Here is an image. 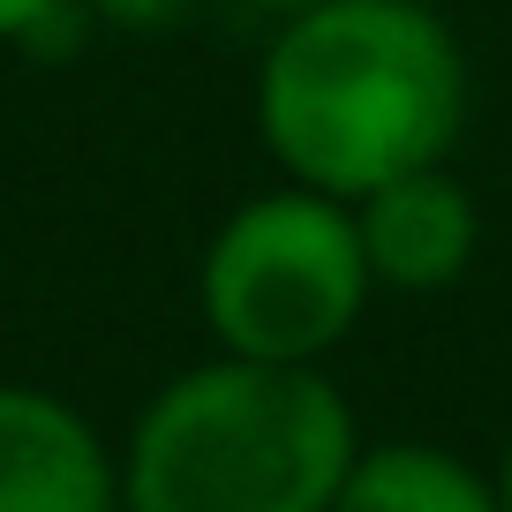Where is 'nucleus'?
I'll return each mask as SVG.
<instances>
[{"label":"nucleus","instance_id":"nucleus-5","mask_svg":"<svg viewBox=\"0 0 512 512\" xmlns=\"http://www.w3.org/2000/svg\"><path fill=\"white\" fill-rule=\"evenodd\" d=\"M354 226H362L377 287H392V294L460 287L467 264H475V241H482V211L467 196V181L445 174V159L415 166V174H392L369 196H354Z\"/></svg>","mask_w":512,"mask_h":512},{"label":"nucleus","instance_id":"nucleus-1","mask_svg":"<svg viewBox=\"0 0 512 512\" xmlns=\"http://www.w3.org/2000/svg\"><path fill=\"white\" fill-rule=\"evenodd\" d=\"M467 121V61L422 0H317L279 23L256 68V136L324 196L437 166Z\"/></svg>","mask_w":512,"mask_h":512},{"label":"nucleus","instance_id":"nucleus-7","mask_svg":"<svg viewBox=\"0 0 512 512\" xmlns=\"http://www.w3.org/2000/svg\"><path fill=\"white\" fill-rule=\"evenodd\" d=\"M83 8H91L98 23H113V31H136V38H151V31L189 16V0H83Z\"/></svg>","mask_w":512,"mask_h":512},{"label":"nucleus","instance_id":"nucleus-3","mask_svg":"<svg viewBox=\"0 0 512 512\" xmlns=\"http://www.w3.org/2000/svg\"><path fill=\"white\" fill-rule=\"evenodd\" d=\"M369 249L347 196H324L309 181L264 189L219 219L204 249L196 302L226 354L256 362H324L369 309Z\"/></svg>","mask_w":512,"mask_h":512},{"label":"nucleus","instance_id":"nucleus-4","mask_svg":"<svg viewBox=\"0 0 512 512\" xmlns=\"http://www.w3.org/2000/svg\"><path fill=\"white\" fill-rule=\"evenodd\" d=\"M121 460L46 384H0V512H121Z\"/></svg>","mask_w":512,"mask_h":512},{"label":"nucleus","instance_id":"nucleus-9","mask_svg":"<svg viewBox=\"0 0 512 512\" xmlns=\"http://www.w3.org/2000/svg\"><path fill=\"white\" fill-rule=\"evenodd\" d=\"M249 8H272V16H302V8H317V0H249Z\"/></svg>","mask_w":512,"mask_h":512},{"label":"nucleus","instance_id":"nucleus-6","mask_svg":"<svg viewBox=\"0 0 512 512\" xmlns=\"http://www.w3.org/2000/svg\"><path fill=\"white\" fill-rule=\"evenodd\" d=\"M332 512H505V490L482 467H467L460 452L392 437V445L354 452Z\"/></svg>","mask_w":512,"mask_h":512},{"label":"nucleus","instance_id":"nucleus-8","mask_svg":"<svg viewBox=\"0 0 512 512\" xmlns=\"http://www.w3.org/2000/svg\"><path fill=\"white\" fill-rule=\"evenodd\" d=\"M68 0H0V46H31L38 23H53Z\"/></svg>","mask_w":512,"mask_h":512},{"label":"nucleus","instance_id":"nucleus-2","mask_svg":"<svg viewBox=\"0 0 512 512\" xmlns=\"http://www.w3.org/2000/svg\"><path fill=\"white\" fill-rule=\"evenodd\" d=\"M354 452V415L317 362L219 354L136 415L121 497L128 512H332Z\"/></svg>","mask_w":512,"mask_h":512},{"label":"nucleus","instance_id":"nucleus-10","mask_svg":"<svg viewBox=\"0 0 512 512\" xmlns=\"http://www.w3.org/2000/svg\"><path fill=\"white\" fill-rule=\"evenodd\" d=\"M497 490H505V512H512V445H505V475H497Z\"/></svg>","mask_w":512,"mask_h":512}]
</instances>
